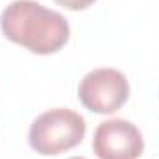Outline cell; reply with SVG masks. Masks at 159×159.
<instances>
[{
  "mask_svg": "<svg viewBox=\"0 0 159 159\" xmlns=\"http://www.w3.org/2000/svg\"><path fill=\"white\" fill-rule=\"evenodd\" d=\"M0 28L6 39L39 56L56 54L67 44L70 35L67 19L35 0H15L6 6Z\"/></svg>",
  "mask_w": 159,
  "mask_h": 159,
  "instance_id": "1",
  "label": "cell"
},
{
  "mask_svg": "<svg viewBox=\"0 0 159 159\" xmlns=\"http://www.w3.org/2000/svg\"><path fill=\"white\" fill-rule=\"evenodd\" d=\"M85 137L83 117L67 107H57L41 113L34 120L28 141L41 156H57L78 146Z\"/></svg>",
  "mask_w": 159,
  "mask_h": 159,
  "instance_id": "2",
  "label": "cell"
},
{
  "mask_svg": "<svg viewBox=\"0 0 159 159\" xmlns=\"http://www.w3.org/2000/svg\"><path fill=\"white\" fill-rule=\"evenodd\" d=\"M129 96V83L117 69H94L80 81L78 98L93 113L109 115L119 111Z\"/></svg>",
  "mask_w": 159,
  "mask_h": 159,
  "instance_id": "3",
  "label": "cell"
},
{
  "mask_svg": "<svg viewBox=\"0 0 159 159\" xmlns=\"http://www.w3.org/2000/svg\"><path fill=\"white\" fill-rule=\"evenodd\" d=\"M93 150L98 159H137L144 150V139L129 120H104L94 129Z\"/></svg>",
  "mask_w": 159,
  "mask_h": 159,
  "instance_id": "4",
  "label": "cell"
},
{
  "mask_svg": "<svg viewBox=\"0 0 159 159\" xmlns=\"http://www.w3.org/2000/svg\"><path fill=\"white\" fill-rule=\"evenodd\" d=\"M96 0H56V4L70 9V11H81V9H87L89 6H93Z\"/></svg>",
  "mask_w": 159,
  "mask_h": 159,
  "instance_id": "5",
  "label": "cell"
},
{
  "mask_svg": "<svg viewBox=\"0 0 159 159\" xmlns=\"http://www.w3.org/2000/svg\"><path fill=\"white\" fill-rule=\"evenodd\" d=\"M70 159H85V157H70Z\"/></svg>",
  "mask_w": 159,
  "mask_h": 159,
  "instance_id": "6",
  "label": "cell"
}]
</instances>
